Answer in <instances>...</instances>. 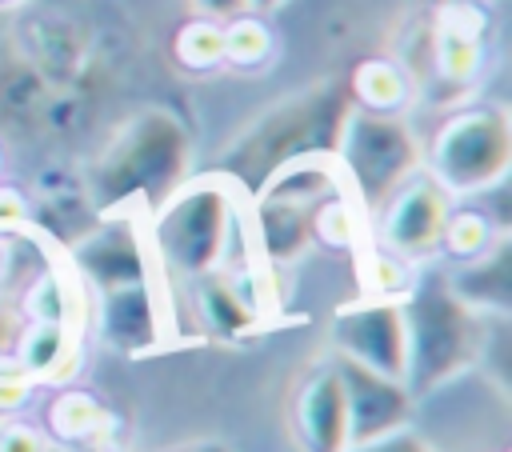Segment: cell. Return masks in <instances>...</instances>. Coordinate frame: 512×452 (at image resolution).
Returning a JSON list of instances; mask_svg holds the SVG:
<instances>
[{
  "label": "cell",
  "instance_id": "e0dca14e",
  "mask_svg": "<svg viewBox=\"0 0 512 452\" xmlns=\"http://www.w3.org/2000/svg\"><path fill=\"white\" fill-rule=\"evenodd\" d=\"M344 80H348L352 108H364V112H408L416 100V84L408 68L392 56H364Z\"/></svg>",
  "mask_w": 512,
  "mask_h": 452
},
{
  "label": "cell",
  "instance_id": "2e32d148",
  "mask_svg": "<svg viewBox=\"0 0 512 452\" xmlns=\"http://www.w3.org/2000/svg\"><path fill=\"white\" fill-rule=\"evenodd\" d=\"M12 360L40 384L52 380L60 384L64 376L76 372V328L64 320H28L16 332Z\"/></svg>",
  "mask_w": 512,
  "mask_h": 452
},
{
  "label": "cell",
  "instance_id": "d6986e66",
  "mask_svg": "<svg viewBox=\"0 0 512 452\" xmlns=\"http://www.w3.org/2000/svg\"><path fill=\"white\" fill-rule=\"evenodd\" d=\"M276 60V32L260 12H236L224 20V68L264 72Z\"/></svg>",
  "mask_w": 512,
  "mask_h": 452
},
{
  "label": "cell",
  "instance_id": "d4e9b609",
  "mask_svg": "<svg viewBox=\"0 0 512 452\" xmlns=\"http://www.w3.org/2000/svg\"><path fill=\"white\" fill-rule=\"evenodd\" d=\"M344 452H436V448H432V440H428L416 424H404V428H396V432H384V436L348 444Z\"/></svg>",
  "mask_w": 512,
  "mask_h": 452
},
{
  "label": "cell",
  "instance_id": "f1b7e54d",
  "mask_svg": "<svg viewBox=\"0 0 512 452\" xmlns=\"http://www.w3.org/2000/svg\"><path fill=\"white\" fill-rule=\"evenodd\" d=\"M16 332H20V324H16V316L0 308V356H12V344H16Z\"/></svg>",
  "mask_w": 512,
  "mask_h": 452
},
{
  "label": "cell",
  "instance_id": "8d00e7d4",
  "mask_svg": "<svg viewBox=\"0 0 512 452\" xmlns=\"http://www.w3.org/2000/svg\"><path fill=\"white\" fill-rule=\"evenodd\" d=\"M484 4H488V0H484Z\"/></svg>",
  "mask_w": 512,
  "mask_h": 452
},
{
  "label": "cell",
  "instance_id": "1f68e13d",
  "mask_svg": "<svg viewBox=\"0 0 512 452\" xmlns=\"http://www.w3.org/2000/svg\"><path fill=\"white\" fill-rule=\"evenodd\" d=\"M8 268H12V236H0V284H4Z\"/></svg>",
  "mask_w": 512,
  "mask_h": 452
},
{
  "label": "cell",
  "instance_id": "6da1fadb",
  "mask_svg": "<svg viewBox=\"0 0 512 452\" xmlns=\"http://www.w3.org/2000/svg\"><path fill=\"white\" fill-rule=\"evenodd\" d=\"M244 204L248 196L216 168L180 180L140 216L148 260L172 284H192L220 272L240 240Z\"/></svg>",
  "mask_w": 512,
  "mask_h": 452
},
{
  "label": "cell",
  "instance_id": "d590c367",
  "mask_svg": "<svg viewBox=\"0 0 512 452\" xmlns=\"http://www.w3.org/2000/svg\"><path fill=\"white\" fill-rule=\"evenodd\" d=\"M0 420H4V416H0Z\"/></svg>",
  "mask_w": 512,
  "mask_h": 452
},
{
  "label": "cell",
  "instance_id": "cb8c5ba5",
  "mask_svg": "<svg viewBox=\"0 0 512 452\" xmlns=\"http://www.w3.org/2000/svg\"><path fill=\"white\" fill-rule=\"evenodd\" d=\"M32 388H36V380L12 356H0V416L20 412L32 400Z\"/></svg>",
  "mask_w": 512,
  "mask_h": 452
},
{
  "label": "cell",
  "instance_id": "9a60e30c",
  "mask_svg": "<svg viewBox=\"0 0 512 452\" xmlns=\"http://www.w3.org/2000/svg\"><path fill=\"white\" fill-rule=\"evenodd\" d=\"M448 288L476 308L488 320H508L512 312V244L508 236H500L484 256L476 260H460L444 268Z\"/></svg>",
  "mask_w": 512,
  "mask_h": 452
},
{
  "label": "cell",
  "instance_id": "f546056e",
  "mask_svg": "<svg viewBox=\"0 0 512 452\" xmlns=\"http://www.w3.org/2000/svg\"><path fill=\"white\" fill-rule=\"evenodd\" d=\"M288 0H244V8L248 12H260V16H272V12H280Z\"/></svg>",
  "mask_w": 512,
  "mask_h": 452
},
{
  "label": "cell",
  "instance_id": "7c38bea8",
  "mask_svg": "<svg viewBox=\"0 0 512 452\" xmlns=\"http://www.w3.org/2000/svg\"><path fill=\"white\" fill-rule=\"evenodd\" d=\"M96 296H100L96 328H100V336L116 352L140 356V352H148V348L160 344V332H164V300L156 296V284L152 280L108 288V292H96Z\"/></svg>",
  "mask_w": 512,
  "mask_h": 452
},
{
  "label": "cell",
  "instance_id": "3957f363",
  "mask_svg": "<svg viewBox=\"0 0 512 452\" xmlns=\"http://www.w3.org/2000/svg\"><path fill=\"white\" fill-rule=\"evenodd\" d=\"M192 176V132L164 104L128 116L88 168V200L96 212H148L180 180Z\"/></svg>",
  "mask_w": 512,
  "mask_h": 452
},
{
  "label": "cell",
  "instance_id": "83f0119b",
  "mask_svg": "<svg viewBox=\"0 0 512 452\" xmlns=\"http://www.w3.org/2000/svg\"><path fill=\"white\" fill-rule=\"evenodd\" d=\"M196 16H212V20H228L236 12H248L244 0H188Z\"/></svg>",
  "mask_w": 512,
  "mask_h": 452
},
{
  "label": "cell",
  "instance_id": "603a6c76",
  "mask_svg": "<svg viewBox=\"0 0 512 452\" xmlns=\"http://www.w3.org/2000/svg\"><path fill=\"white\" fill-rule=\"evenodd\" d=\"M28 320H64L72 324V296H68V284L56 268H48L32 288H28Z\"/></svg>",
  "mask_w": 512,
  "mask_h": 452
},
{
  "label": "cell",
  "instance_id": "8992f818",
  "mask_svg": "<svg viewBox=\"0 0 512 452\" xmlns=\"http://www.w3.org/2000/svg\"><path fill=\"white\" fill-rule=\"evenodd\" d=\"M332 156H336L348 196L364 212H376L404 180L420 172L424 148H420V132L412 128L408 112L352 108Z\"/></svg>",
  "mask_w": 512,
  "mask_h": 452
},
{
  "label": "cell",
  "instance_id": "d6a6232c",
  "mask_svg": "<svg viewBox=\"0 0 512 452\" xmlns=\"http://www.w3.org/2000/svg\"><path fill=\"white\" fill-rule=\"evenodd\" d=\"M24 0H0V8H20Z\"/></svg>",
  "mask_w": 512,
  "mask_h": 452
},
{
  "label": "cell",
  "instance_id": "7a4b0ae2",
  "mask_svg": "<svg viewBox=\"0 0 512 452\" xmlns=\"http://www.w3.org/2000/svg\"><path fill=\"white\" fill-rule=\"evenodd\" d=\"M348 112L352 96L344 76L312 80L300 92L280 96L260 116H252L220 152L216 172L228 176L244 196H252L276 168L304 156H332Z\"/></svg>",
  "mask_w": 512,
  "mask_h": 452
},
{
  "label": "cell",
  "instance_id": "277c9868",
  "mask_svg": "<svg viewBox=\"0 0 512 452\" xmlns=\"http://www.w3.org/2000/svg\"><path fill=\"white\" fill-rule=\"evenodd\" d=\"M404 324H408L404 388L420 404L488 360L496 320L468 308L448 288L444 268L420 264L412 288L404 292Z\"/></svg>",
  "mask_w": 512,
  "mask_h": 452
},
{
  "label": "cell",
  "instance_id": "836d02e7",
  "mask_svg": "<svg viewBox=\"0 0 512 452\" xmlns=\"http://www.w3.org/2000/svg\"><path fill=\"white\" fill-rule=\"evenodd\" d=\"M52 452H68V448H64V444H52Z\"/></svg>",
  "mask_w": 512,
  "mask_h": 452
},
{
  "label": "cell",
  "instance_id": "44dd1931",
  "mask_svg": "<svg viewBox=\"0 0 512 452\" xmlns=\"http://www.w3.org/2000/svg\"><path fill=\"white\" fill-rule=\"evenodd\" d=\"M172 60L188 76H212L224 68V20L188 16L172 36Z\"/></svg>",
  "mask_w": 512,
  "mask_h": 452
},
{
  "label": "cell",
  "instance_id": "9c48e42d",
  "mask_svg": "<svg viewBox=\"0 0 512 452\" xmlns=\"http://www.w3.org/2000/svg\"><path fill=\"white\" fill-rule=\"evenodd\" d=\"M336 356L364 364L380 376L404 380L408 364V324L404 296H356L332 316Z\"/></svg>",
  "mask_w": 512,
  "mask_h": 452
},
{
  "label": "cell",
  "instance_id": "ba28073f",
  "mask_svg": "<svg viewBox=\"0 0 512 452\" xmlns=\"http://www.w3.org/2000/svg\"><path fill=\"white\" fill-rule=\"evenodd\" d=\"M452 196L420 168L412 180H404L372 216V244L412 260V264H432L440 256V236L448 220Z\"/></svg>",
  "mask_w": 512,
  "mask_h": 452
},
{
  "label": "cell",
  "instance_id": "ac0fdd59",
  "mask_svg": "<svg viewBox=\"0 0 512 452\" xmlns=\"http://www.w3.org/2000/svg\"><path fill=\"white\" fill-rule=\"evenodd\" d=\"M500 236H508V228H504V220H496L484 204L452 200L448 220H444V236H440V256H448L452 264L476 260V256H484Z\"/></svg>",
  "mask_w": 512,
  "mask_h": 452
},
{
  "label": "cell",
  "instance_id": "5b68a950",
  "mask_svg": "<svg viewBox=\"0 0 512 452\" xmlns=\"http://www.w3.org/2000/svg\"><path fill=\"white\" fill-rule=\"evenodd\" d=\"M420 148V168L452 200L488 196L508 180L512 168V116L500 100L456 104L428 136H420Z\"/></svg>",
  "mask_w": 512,
  "mask_h": 452
},
{
  "label": "cell",
  "instance_id": "7402d4cb",
  "mask_svg": "<svg viewBox=\"0 0 512 452\" xmlns=\"http://www.w3.org/2000/svg\"><path fill=\"white\" fill-rule=\"evenodd\" d=\"M416 268L412 260L372 244L368 252H360V280H364V296H404L416 280Z\"/></svg>",
  "mask_w": 512,
  "mask_h": 452
},
{
  "label": "cell",
  "instance_id": "4dcf8cb0",
  "mask_svg": "<svg viewBox=\"0 0 512 452\" xmlns=\"http://www.w3.org/2000/svg\"><path fill=\"white\" fill-rule=\"evenodd\" d=\"M176 452H232V448L220 444V440H196V444H184V448H176Z\"/></svg>",
  "mask_w": 512,
  "mask_h": 452
},
{
  "label": "cell",
  "instance_id": "e575fe53",
  "mask_svg": "<svg viewBox=\"0 0 512 452\" xmlns=\"http://www.w3.org/2000/svg\"><path fill=\"white\" fill-rule=\"evenodd\" d=\"M0 172H4V152H0Z\"/></svg>",
  "mask_w": 512,
  "mask_h": 452
},
{
  "label": "cell",
  "instance_id": "52a82bcc",
  "mask_svg": "<svg viewBox=\"0 0 512 452\" xmlns=\"http://www.w3.org/2000/svg\"><path fill=\"white\" fill-rule=\"evenodd\" d=\"M492 56V16L484 0H440L424 32V80L440 96L480 84Z\"/></svg>",
  "mask_w": 512,
  "mask_h": 452
},
{
  "label": "cell",
  "instance_id": "5bb4252c",
  "mask_svg": "<svg viewBox=\"0 0 512 452\" xmlns=\"http://www.w3.org/2000/svg\"><path fill=\"white\" fill-rule=\"evenodd\" d=\"M192 288V308H196V324L204 328V336L236 344L248 340L264 328V300L256 292H248L240 280H232L228 272H212L188 284Z\"/></svg>",
  "mask_w": 512,
  "mask_h": 452
},
{
  "label": "cell",
  "instance_id": "8fae6325",
  "mask_svg": "<svg viewBox=\"0 0 512 452\" xmlns=\"http://www.w3.org/2000/svg\"><path fill=\"white\" fill-rule=\"evenodd\" d=\"M340 388H344V408H348V444L396 432L404 424H416V400L404 388V380L380 376L364 364H352L344 356L332 360Z\"/></svg>",
  "mask_w": 512,
  "mask_h": 452
},
{
  "label": "cell",
  "instance_id": "30bf717a",
  "mask_svg": "<svg viewBox=\"0 0 512 452\" xmlns=\"http://www.w3.org/2000/svg\"><path fill=\"white\" fill-rule=\"evenodd\" d=\"M100 216L104 220L96 228H88L68 252L76 272L96 292L152 280V260H148L140 212H100Z\"/></svg>",
  "mask_w": 512,
  "mask_h": 452
},
{
  "label": "cell",
  "instance_id": "4fadbf2b",
  "mask_svg": "<svg viewBox=\"0 0 512 452\" xmlns=\"http://www.w3.org/2000/svg\"><path fill=\"white\" fill-rule=\"evenodd\" d=\"M292 428L300 452H344L348 448V408L336 364H320L292 400Z\"/></svg>",
  "mask_w": 512,
  "mask_h": 452
},
{
  "label": "cell",
  "instance_id": "4316f807",
  "mask_svg": "<svg viewBox=\"0 0 512 452\" xmlns=\"http://www.w3.org/2000/svg\"><path fill=\"white\" fill-rule=\"evenodd\" d=\"M0 452H52V440L36 424L0 420Z\"/></svg>",
  "mask_w": 512,
  "mask_h": 452
},
{
  "label": "cell",
  "instance_id": "484cf974",
  "mask_svg": "<svg viewBox=\"0 0 512 452\" xmlns=\"http://www.w3.org/2000/svg\"><path fill=\"white\" fill-rule=\"evenodd\" d=\"M32 220V200L24 188L0 180V236H20Z\"/></svg>",
  "mask_w": 512,
  "mask_h": 452
},
{
  "label": "cell",
  "instance_id": "ffe728a7",
  "mask_svg": "<svg viewBox=\"0 0 512 452\" xmlns=\"http://www.w3.org/2000/svg\"><path fill=\"white\" fill-rule=\"evenodd\" d=\"M44 424H48L44 428L48 440H56V444H84V440H92V436H100L108 428V412H104V404L96 396L76 392V388H60L52 396L48 412H44Z\"/></svg>",
  "mask_w": 512,
  "mask_h": 452
}]
</instances>
